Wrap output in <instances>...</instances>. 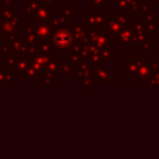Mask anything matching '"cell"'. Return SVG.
Returning a JSON list of instances; mask_svg holds the SVG:
<instances>
[{
    "label": "cell",
    "instance_id": "obj_1",
    "mask_svg": "<svg viewBox=\"0 0 159 159\" xmlns=\"http://www.w3.org/2000/svg\"><path fill=\"white\" fill-rule=\"evenodd\" d=\"M70 42H71V34L66 30H58L53 36V43L60 48L67 47Z\"/></svg>",
    "mask_w": 159,
    "mask_h": 159
}]
</instances>
